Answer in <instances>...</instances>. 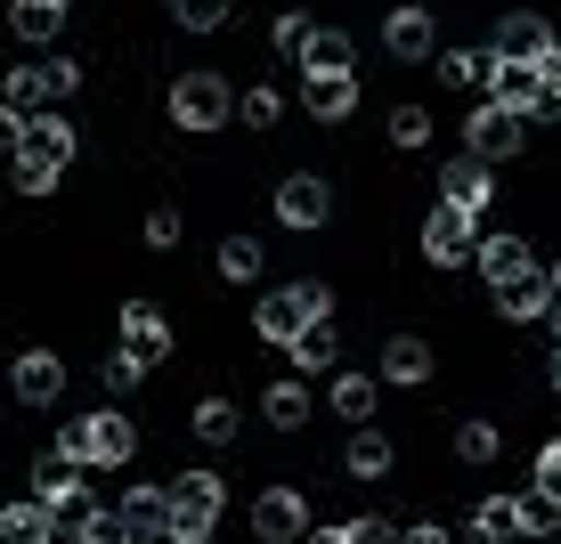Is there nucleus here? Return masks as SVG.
I'll use <instances>...</instances> for the list:
<instances>
[{
	"instance_id": "27",
	"label": "nucleus",
	"mask_w": 561,
	"mask_h": 544,
	"mask_svg": "<svg viewBox=\"0 0 561 544\" xmlns=\"http://www.w3.org/2000/svg\"><path fill=\"white\" fill-rule=\"evenodd\" d=\"M301 106L318 114V123H351V114H358V82H351V73H334V82H309Z\"/></svg>"
},
{
	"instance_id": "15",
	"label": "nucleus",
	"mask_w": 561,
	"mask_h": 544,
	"mask_svg": "<svg viewBox=\"0 0 561 544\" xmlns=\"http://www.w3.org/2000/svg\"><path fill=\"white\" fill-rule=\"evenodd\" d=\"M123 349L139 366H163L171 358V325H163V309H154V301H123Z\"/></svg>"
},
{
	"instance_id": "43",
	"label": "nucleus",
	"mask_w": 561,
	"mask_h": 544,
	"mask_svg": "<svg viewBox=\"0 0 561 544\" xmlns=\"http://www.w3.org/2000/svg\"><path fill=\"white\" fill-rule=\"evenodd\" d=\"M342 544H408V529H391V520H342Z\"/></svg>"
},
{
	"instance_id": "24",
	"label": "nucleus",
	"mask_w": 561,
	"mask_h": 544,
	"mask_svg": "<svg viewBox=\"0 0 561 544\" xmlns=\"http://www.w3.org/2000/svg\"><path fill=\"white\" fill-rule=\"evenodd\" d=\"M285 358H294V374H334V366H342V334H334V317L309 325V334L285 349Z\"/></svg>"
},
{
	"instance_id": "46",
	"label": "nucleus",
	"mask_w": 561,
	"mask_h": 544,
	"mask_svg": "<svg viewBox=\"0 0 561 544\" xmlns=\"http://www.w3.org/2000/svg\"><path fill=\"white\" fill-rule=\"evenodd\" d=\"M537 488H546V496L561 504V439L546 447V455H537Z\"/></svg>"
},
{
	"instance_id": "14",
	"label": "nucleus",
	"mask_w": 561,
	"mask_h": 544,
	"mask_svg": "<svg viewBox=\"0 0 561 544\" xmlns=\"http://www.w3.org/2000/svg\"><path fill=\"white\" fill-rule=\"evenodd\" d=\"M439 16L432 9H415V0H408V9H391V16H382V49H391V57H408V66H415V57H439Z\"/></svg>"
},
{
	"instance_id": "8",
	"label": "nucleus",
	"mask_w": 561,
	"mask_h": 544,
	"mask_svg": "<svg viewBox=\"0 0 561 544\" xmlns=\"http://www.w3.org/2000/svg\"><path fill=\"white\" fill-rule=\"evenodd\" d=\"M472 252H480V220H472V211L439 204L432 220H423V261H432V268H463Z\"/></svg>"
},
{
	"instance_id": "36",
	"label": "nucleus",
	"mask_w": 561,
	"mask_h": 544,
	"mask_svg": "<svg viewBox=\"0 0 561 544\" xmlns=\"http://www.w3.org/2000/svg\"><path fill=\"white\" fill-rule=\"evenodd\" d=\"M391 147L399 154H415V147H432V106H391Z\"/></svg>"
},
{
	"instance_id": "19",
	"label": "nucleus",
	"mask_w": 561,
	"mask_h": 544,
	"mask_svg": "<svg viewBox=\"0 0 561 544\" xmlns=\"http://www.w3.org/2000/svg\"><path fill=\"white\" fill-rule=\"evenodd\" d=\"M391 463H399V447L382 439L375 423H358L351 447H342V472H351V479H391Z\"/></svg>"
},
{
	"instance_id": "16",
	"label": "nucleus",
	"mask_w": 561,
	"mask_h": 544,
	"mask_svg": "<svg viewBox=\"0 0 561 544\" xmlns=\"http://www.w3.org/2000/svg\"><path fill=\"white\" fill-rule=\"evenodd\" d=\"M123 529L139 536V544H154V536H171V488H123Z\"/></svg>"
},
{
	"instance_id": "3",
	"label": "nucleus",
	"mask_w": 561,
	"mask_h": 544,
	"mask_svg": "<svg viewBox=\"0 0 561 544\" xmlns=\"http://www.w3.org/2000/svg\"><path fill=\"white\" fill-rule=\"evenodd\" d=\"M171 123L180 130H228L237 123V90L220 82V73H180V82H171Z\"/></svg>"
},
{
	"instance_id": "38",
	"label": "nucleus",
	"mask_w": 561,
	"mask_h": 544,
	"mask_svg": "<svg viewBox=\"0 0 561 544\" xmlns=\"http://www.w3.org/2000/svg\"><path fill=\"white\" fill-rule=\"evenodd\" d=\"M513 512H520V536H553V520H561V504L546 488H529V496H513Z\"/></svg>"
},
{
	"instance_id": "12",
	"label": "nucleus",
	"mask_w": 561,
	"mask_h": 544,
	"mask_svg": "<svg viewBox=\"0 0 561 544\" xmlns=\"http://www.w3.org/2000/svg\"><path fill=\"white\" fill-rule=\"evenodd\" d=\"M489 99L505 106V114H520V123H529V114H553V90H546V73L537 66H496V82H489Z\"/></svg>"
},
{
	"instance_id": "44",
	"label": "nucleus",
	"mask_w": 561,
	"mask_h": 544,
	"mask_svg": "<svg viewBox=\"0 0 561 544\" xmlns=\"http://www.w3.org/2000/svg\"><path fill=\"white\" fill-rule=\"evenodd\" d=\"M147 244H154V252L180 244V211H171V204H163V211H147Z\"/></svg>"
},
{
	"instance_id": "31",
	"label": "nucleus",
	"mask_w": 561,
	"mask_h": 544,
	"mask_svg": "<svg viewBox=\"0 0 561 544\" xmlns=\"http://www.w3.org/2000/svg\"><path fill=\"white\" fill-rule=\"evenodd\" d=\"M261 268H268L261 236H220V277H228V285H253Z\"/></svg>"
},
{
	"instance_id": "13",
	"label": "nucleus",
	"mask_w": 561,
	"mask_h": 544,
	"mask_svg": "<svg viewBox=\"0 0 561 544\" xmlns=\"http://www.w3.org/2000/svg\"><path fill=\"white\" fill-rule=\"evenodd\" d=\"M496 317H513V325H537V317H553V277L546 268H520L513 285H496Z\"/></svg>"
},
{
	"instance_id": "35",
	"label": "nucleus",
	"mask_w": 561,
	"mask_h": 544,
	"mask_svg": "<svg viewBox=\"0 0 561 544\" xmlns=\"http://www.w3.org/2000/svg\"><path fill=\"white\" fill-rule=\"evenodd\" d=\"M187 431H196L204 447H228V439H237V406H228V398H204L196 415H187Z\"/></svg>"
},
{
	"instance_id": "28",
	"label": "nucleus",
	"mask_w": 561,
	"mask_h": 544,
	"mask_svg": "<svg viewBox=\"0 0 561 544\" xmlns=\"http://www.w3.org/2000/svg\"><path fill=\"white\" fill-rule=\"evenodd\" d=\"M261 415H268V431H301L309 423V382H268V398H261Z\"/></svg>"
},
{
	"instance_id": "52",
	"label": "nucleus",
	"mask_w": 561,
	"mask_h": 544,
	"mask_svg": "<svg viewBox=\"0 0 561 544\" xmlns=\"http://www.w3.org/2000/svg\"><path fill=\"white\" fill-rule=\"evenodd\" d=\"M57 9H66V0H57Z\"/></svg>"
},
{
	"instance_id": "30",
	"label": "nucleus",
	"mask_w": 561,
	"mask_h": 544,
	"mask_svg": "<svg viewBox=\"0 0 561 544\" xmlns=\"http://www.w3.org/2000/svg\"><path fill=\"white\" fill-rule=\"evenodd\" d=\"M472 536H480V544H513V536H520L513 496H480V504H472Z\"/></svg>"
},
{
	"instance_id": "22",
	"label": "nucleus",
	"mask_w": 561,
	"mask_h": 544,
	"mask_svg": "<svg viewBox=\"0 0 561 544\" xmlns=\"http://www.w3.org/2000/svg\"><path fill=\"white\" fill-rule=\"evenodd\" d=\"M9 180H16V196H49V187L66 180V154H49V147H16V154H9Z\"/></svg>"
},
{
	"instance_id": "34",
	"label": "nucleus",
	"mask_w": 561,
	"mask_h": 544,
	"mask_svg": "<svg viewBox=\"0 0 561 544\" xmlns=\"http://www.w3.org/2000/svg\"><path fill=\"white\" fill-rule=\"evenodd\" d=\"M0 90H9V106H16V114H42V106L57 99V90H49V66H16Z\"/></svg>"
},
{
	"instance_id": "2",
	"label": "nucleus",
	"mask_w": 561,
	"mask_h": 544,
	"mask_svg": "<svg viewBox=\"0 0 561 544\" xmlns=\"http://www.w3.org/2000/svg\"><path fill=\"white\" fill-rule=\"evenodd\" d=\"M220 512H228L220 472H180L171 479V536L180 544H204L211 529H220Z\"/></svg>"
},
{
	"instance_id": "37",
	"label": "nucleus",
	"mask_w": 561,
	"mask_h": 544,
	"mask_svg": "<svg viewBox=\"0 0 561 544\" xmlns=\"http://www.w3.org/2000/svg\"><path fill=\"white\" fill-rule=\"evenodd\" d=\"M25 147H49V154H66V163H73V147H82V139H73L66 114H33V123H25Z\"/></svg>"
},
{
	"instance_id": "1",
	"label": "nucleus",
	"mask_w": 561,
	"mask_h": 544,
	"mask_svg": "<svg viewBox=\"0 0 561 544\" xmlns=\"http://www.w3.org/2000/svg\"><path fill=\"white\" fill-rule=\"evenodd\" d=\"M57 455H73L82 472H123V463L139 455V431H130V415H73L66 439H57Z\"/></svg>"
},
{
	"instance_id": "17",
	"label": "nucleus",
	"mask_w": 561,
	"mask_h": 544,
	"mask_svg": "<svg viewBox=\"0 0 561 544\" xmlns=\"http://www.w3.org/2000/svg\"><path fill=\"white\" fill-rule=\"evenodd\" d=\"M553 49V25L546 16H529V9H513L505 25H496V57H513V66H537V57Z\"/></svg>"
},
{
	"instance_id": "10",
	"label": "nucleus",
	"mask_w": 561,
	"mask_h": 544,
	"mask_svg": "<svg viewBox=\"0 0 561 544\" xmlns=\"http://www.w3.org/2000/svg\"><path fill=\"white\" fill-rule=\"evenodd\" d=\"M277 220L301 228V236H309V228H325V220H334V187H325L318 171H294V180L277 187Z\"/></svg>"
},
{
	"instance_id": "33",
	"label": "nucleus",
	"mask_w": 561,
	"mask_h": 544,
	"mask_svg": "<svg viewBox=\"0 0 561 544\" xmlns=\"http://www.w3.org/2000/svg\"><path fill=\"white\" fill-rule=\"evenodd\" d=\"M456 455H463V463H496V455H505V431H496L489 415L456 423Z\"/></svg>"
},
{
	"instance_id": "7",
	"label": "nucleus",
	"mask_w": 561,
	"mask_h": 544,
	"mask_svg": "<svg viewBox=\"0 0 561 544\" xmlns=\"http://www.w3.org/2000/svg\"><path fill=\"white\" fill-rule=\"evenodd\" d=\"M318 520H309V496L301 488H261L253 496V544H301Z\"/></svg>"
},
{
	"instance_id": "21",
	"label": "nucleus",
	"mask_w": 561,
	"mask_h": 544,
	"mask_svg": "<svg viewBox=\"0 0 561 544\" xmlns=\"http://www.w3.org/2000/svg\"><path fill=\"white\" fill-rule=\"evenodd\" d=\"M472 268H480V277H489V293H496V285H513L520 268H537V261H529V244H520V236H480Z\"/></svg>"
},
{
	"instance_id": "45",
	"label": "nucleus",
	"mask_w": 561,
	"mask_h": 544,
	"mask_svg": "<svg viewBox=\"0 0 561 544\" xmlns=\"http://www.w3.org/2000/svg\"><path fill=\"white\" fill-rule=\"evenodd\" d=\"M25 123H33V114H16L9 99H0V154H16V147H25Z\"/></svg>"
},
{
	"instance_id": "51",
	"label": "nucleus",
	"mask_w": 561,
	"mask_h": 544,
	"mask_svg": "<svg viewBox=\"0 0 561 544\" xmlns=\"http://www.w3.org/2000/svg\"><path fill=\"white\" fill-rule=\"evenodd\" d=\"M553 391H561V349H553Z\"/></svg>"
},
{
	"instance_id": "18",
	"label": "nucleus",
	"mask_w": 561,
	"mask_h": 544,
	"mask_svg": "<svg viewBox=\"0 0 561 544\" xmlns=\"http://www.w3.org/2000/svg\"><path fill=\"white\" fill-rule=\"evenodd\" d=\"M351 33H342V25H318V33H309V49H301V82H334V73H351Z\"/></svg>"
},
{
	"instance_id": "29",
	"label": "nucleus",
	"mask_w": 561,
	"mask_h": 544,
	"mask_svg": "<svg viewBox=\"0 0 561 544\" xmlns=\"http://www.w3.org/2000/svg\"><path fill=\"white\" fill-rule=\"evenodd\" d=\"M375 391H382L375 374H334V391H325V406H334L342 423H366V415H375Z\"/></svg>"
},
{
	"instance_id": "40",
	"label": "nucleus",
	"mask_w": 561,
	"mask_h": 544,
	"mask_svg": "<svg viewBox=\"0 0 561 544\" xmlns=\"http://www.w3.org/2000/svg\"><path fill=\"white\" fill-rule=\"evenodd\" d=\"M171 16H180L187 33H220L228 25V0H171Z\"/></svg>"
},
{
	"instance_id": "6",
	"label": "nucleus",
	"mask_w": 561,
	"mask_h": 544,
	"mask_svg": "<svg viewBox=\"0 0 561 544\" xmlns=\"http://www.w3.org/2000/svg\"><path fill=\"white\" fill-rule=\"evenodd\" d=\"M520 147H529V123H520V114H505L496 99L480 106L472 123H463V154H480V163H489V171H496V163H513Z\"/></svg>"
},
{
	"instance_id": "5",
	"label": "nucleus",
	"mask_w": 561,
	"mask_h": 544,
	"mask_svg": "<svg viewBox=\"0 0 561 544\" xmlns=\"http://www.w3.org/2000/svg\"><path fill=\"white\" fill-rule=\"evenodd\" d=\"M33 504H42L49 520H82V512H90L82 463H73V455H57V447H49V455L33 463Z\"/></svg>"
},
{
	"instance_id": "9",
	"label": "nucleus",
	"mask_w": 561,
	"mask_h": 544,
	"mask_svg": "<svg viewBox=\"0 0 561 544\" xmlns=\"http://www.w3.org/2000/svg\"><path fill=\"white\" fill-rule=\"evenodd\" d=\"M9 391H16V406H57L66 398V358H57V349H16Z\"/></svg>"
},
{
	"instance_id": "4",
	"label": "nucleus",
	"mask_w": 561,
	"mask_h": 544,
	"mask_svg": "<svg viewBox=\"0 0 561 544\" xmlns=\"http://www.w3.org/2000/svg\"><path fill=\"white\" fill-rule=\"evenodd\" d=\"M309 325H325L318 301H309V285H277V293H261V309H253V334L277 342V349H294Z\"/></svg>"
},
{
	"instance_id": "41",
	"label": "nucleus",
	"mask_w": 561,
	"mask_h": 544,
	"mask_svg": "<svg viewBox=\"0 0 561 544\" xmlns=\"http://www.w3.org/2000/svg\"><path fill=\"white\" fill-rule=\"evenodd\" d=\"M309 33H318V25H309V16H301V9H285V16H277V25H268V42H277L285 57H301V49H309Z\"/></svg>"
},
{
	"instance_id": "25",
	"label": "nucleus",
	"mask_w": 561,
	"mask_h": 544,
	"mask_svg": "<svg viewBox=\"0 0 561 544\" xmlns=\"http://www.w3.org/2000/svg\"><path fill=\"white\" fill-rule=\"evenodd\" d=\"M0 544H57V520L42 512V504H0Z\"/></svg>"
},
{
	"instance_id": "42",
	"label": "nucleus",
	"mask_w": 561,
	"mask_h": 544,
	"mask_svg": "<svg viewBox=\"0 0 561 544\" xmlns=\"http://www.w3.org/2000/svg\"><path fill=\"white\" fill-rule=\"evenodd\" d=\"M139 382H147V366L130 358V349H114V358H106V391H114V398H130Z\"/></svg>"
},
{
	"instance_id": "39",
	"label": "nucleus",
	"mask_w": 561,
	"mask_h": 544,
	"mask_svg": "<svg viewBox=\"0 0 561 544\" xmlns=\"http://www.w3.org/2000/svg\"><path fill=\"white\" fill-rule=\"evenodd\" d=\"M277 114H285V99H277V90H237V123H253V130H268V123H277Z\"/></svg>"
},
{
	"instance_id": "53",
	"label": "nucleus",
	"mask_w": 561,
	"mask_h": 544,
	"mask_svg": "<svg viewBox=\"0 0 561 544\" xmlns=\"http://www.w3.org/2000/svg\"><path fill=\"white\" fill-rule=\"evenodd\" d=\"M553 114H561V106H553Z\"/></svg>"
},
{
	"instance_id": "50",
	"label": "nucleus",
	"mask_w": 561,
	"mask_h": 544,
	"mask_svg": "<svg viewBox=\"0 0 561 544\" xmlns=\"http://www.w3.org/2000/svg\"><path fill=\"white\" fill-rule=\"evenodd\" d=\"M546 277H553V301H561V261H553V268H546Z\"/></svg>"
},
{
	"instance_id": "47",
	"label": "nucleus",
	"mask_w": 561,
	"mask_h": 544,
	"mask_svg": "<svg viewBox=\"0 0 561 544\" xmlns=\"http://www.w3.org/2000/svg\"><path fill=\"white\" fill-rule=\"evenodd\" d=\"M49 90L66 99V90H82V57H49Z\"/></svg>"
},
{
	"instance_id": "20",
	"label": "nucleus",
	"mask_w": 561,
	"mask_h": 544,
	"mask_svg": "<svg viewBox=\"0 0 561 544\" xmlns=\"http://www.w3.org/2000/svg\"><path fill=\"white\" fill-rule=\"evenodd\" d=\"M382 382H399V391L432 382V342H415V334H391V342H382Z\"/></svg>"
},
{
	"instance_id": "23",
	"label": "nucleus",
	"mask_w": 561,
	"mask_h": 544,
	"mask_svg": "<svg viewBox=\"0 0 561 544\" xmlns=\"http://www.w3.org/2000/svg\"><path fill=\"white\" fill-rule=\"evenodd\" d=\"M57 25H66V9H57V0H16V9H9V33H16L25 49H49Z\"/></svg>"
},
{
	"instance_id": "49",
	"label": "nucleus",
	"mask_w": 561,
	"mask_h": 544,
	"mask_svg": "<svg viewBox=\"0 0 561 544\" xmlns=\"http://www.w3.org/2000/svg\"><path fill=\"white\" fill-rule=\"evenodd\" d=\"M301 544H342V529H309Z\"/></svg>"
},
{
	"instance_id": "32",
	"label": "nucleus",
	"mask_w": 561,
	"mask_h": 544,
	"mask_svg": "<svg viewBox=\"0 0 561 544\" xmlns=\"http://www.w3.org/2000/svg\"><path fill=\"white\" fill-rule=\"evenodd\" d=\"M66 544H139V536L123 529V512H114V504H90V512L73 520V536H66Z\"/></svg>"
},
{
	"instance_id": "48",
	"label": "nucleus",
	"mask_w": 561,
	"mask_h": 544,
	"mask_svg": "<svg viewBox=\"0 0 561 544\" xmlns=\"http://www.w3.org/2000/svg\"><path fill=\"white\" fill-rule=\"evenodd\" d=\"M537 73H546V90H553V106H561V42H553L546 57H537Z\"/></svg>"
},
{
	"instance_id": "26",
	"label": "nucleus",
	"mask_w": 561,
	"mask_h": 544,
	"mask_svg": "<svg viewBox=\"0 0 561 544\" xmlns=\"http://www.w3.org/2000/svg\"><path fill=\"white\" fill-rule=\"evenodd\" d=\"M496 66H505L496 49H439V73H448L456 90H489V82H496Z\"/></svg>"
},
{
	"instance_id": "11",
	"label": "nucleus",
	"mask_w": 561,
	"mask_h": 544,
	"mask_svg": "<svg viewBox=\"0 0 561 544\" xmlns=\"http://www.w3.org/2000/svg\"><path fill=\"white\" fill-rule=\"evenodd\" d=\"M439 204H456V211H489L496 204V180H489V163L480 154H448V171H439Z\"/></svg>"
}]
</instances>
